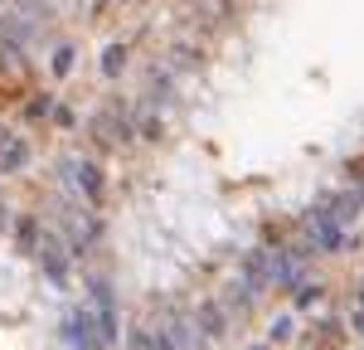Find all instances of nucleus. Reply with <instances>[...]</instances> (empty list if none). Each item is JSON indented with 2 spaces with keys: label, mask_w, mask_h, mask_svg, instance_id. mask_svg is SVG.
Segmentation results:
<instances>
[{
  "label": "nucleus",
  "mask_w": 364,
  "mask_h": 350,
  "mask_svg": "<svg viewBox=\"0 0 364 350\" xmlns=\"http://www.w3.org/2000/svg\"><path fill=\"white\" fill-rule=\"evenodd\" d=\"M272 277H277V253H252L248 267H243V282H248V292H262Z\"/></svg>",
  "instance_id": "obj_1"
},
{
  "label": "nucleus",
  "mask_w": 364,
  "mask_h": 350,
  "mask_svg": "<svg viewBox=\"0 0 364 350\" xmlns=\"http://www.w3.org/2000/svg\"><path fill=\"white\" fill-rule=\"evenodd\" d=\"M166 341H170L175 350H204V331H199L195 321H185V317H180V321H170Z\"/></svg>",
  "instance_id": "obj_2"
},
{
  "label": "nucleus",
  "mask_w": 364,
  "mask_h": 350,
  "mask_svg": "<svg viewBox=\"0 0 364 350\" xmlns=\"http://www.w3.org/2000/svg\"><path fill=\"white\" fill-rule=\"evenodd\" d=\"M39 262H44V272H49L54 282L68 277V258H63V248H58L54 238H44V243H39Z\"/></svg>",
  "instance_id": "obj_3"
},
{
  "label": "nucleus",
  "mask_w": 364,
  "mask_h": 350,
  "mask_svg": "<svg viewBox=\"0 0 364 350\" xmlns=\"http://www.w3.org/2000/svg\"><path fill=\"white\" fill-rule=\"evenodd\" d=\"M63 341H68L73 350H92V341H87V317H83V312H68V317H63Z\"/></svg>",
  "instance_id": "obj_4"
},
{
  "label": "nucleus",
  "mask_w": 364,
  "mask_h": 350,
  "mask_svg": "<svg viewBox=\"0 0 364 350\" xmlns=\"http://www.w3.org/2000/svg\"><path fill=\"white\" fill-rule=\"evenodd\" d=\"M92 132H97V142H122L127 137V127H122V117H117V107H107V112H97V122H92Z\"/></svg>",
  "instance_id": "obj_5"
},
{
  "label": "nucleus",
  "mask_w": 364,
  "mask_h": 350,
  "mask_svg": "<svg viewBox=\"0 0 364 350\" xmlns=\"http://www.w3.org/2000/svg\"><path fill=\"white\" fill-rule=\"evenodd\" d=\"M73 175H78V190H83L87 200H102V171H97L92 161H83V166H73Z\"/></svg>",
  "instance_id": "obj_6"
},
{
  "label": "nucleus",
  "mask_w": 364,
  "mask_h": 350,
  "mask_svg": "<svg viewBox=\"0 0 364 350\" xmlns=\"http://www.w3.org/2000/svg\"><path fill=\"white\" fill-rule=\"evenodd\" d=\"M316 243H321L326 253H336L340 243H345V233H340V224L331 219V214H321V219H316Z\"/></svg>",
  "instance_id": "obj_7"
},
{
  "label": "nucleus",
  "mask_w": 364,
  "mask_h": 350,
  "mask_svg": "<svg viewBox=\"0 0 364 350\" xmlns=\"http://www.w3.org/2000/svg\"><path fill=\"white\" fill-rule=\"evenodd\" d=\"M122 68H127V44H112V49L102 54V73H107V78H117Z\"/></svg>",
  "instance_id": "obj_8"
},
{
  "label": "nucleus",
  "mask_w": 364,
  "mask_h": 350,
  "mask_svg": "<svg viewBox=\"0 0 364 350\" xmlns=\"http://www.w3.org/2000/svg\"><path fill=\"white\" fill-rule=\"evenodd\" d=\"M199 321H204V336H224V312L219 307H204Z\"/></svg>",
  "instance_id": "obj_9"
},
{
  "label": "nucleus",
  "mask_w": 364,
  "mask_h": 350,
  "mask_svg": "<svg viewBox=\"0 0 364 350\" xmlns=\"http://www.w3.org/2000/svg\"><path fill=\"white\" fill-rule=\"evenodd\" d=\"M0 166H5V171H20V166H25V146L10 142V146H5V156H0Z\"/></svg>",
  "instance_id": "obj_10"
},
{
  "label": "nucleus",
  "mask_w": 364,
  "mask_h": 350,
  "mask_svg": "<svg viewBox=\"0 0 364 350\" xmlns=\"http://www.w3.org/2000/svg\"><path fill=\"white\" fill-rule=\"evenodd\" d=\"M68 68H73V49L63 44V49H54V73H58V78H63Z\"/></svg>",
  "instance_id": "obj_11"
},
{
  "label": "nucleus",
  "mask_w": 364,
  "mask_h": 350,
  "mask_svg": "<svg viewBox=\"0 0 364 350\" xmlns=\"http://www.w3.org/2000/svg\"><path fill=\"white\" fill-rule=\"evenodd\" d=\"M272 336H277V341H287V336H291V317H282L277 326H272Z\"/></svg>",
  "instance_id": "obj_12"
},
{
  "label": "nucleus",
  "mask_w": 364,
  "mask_h": 350,
  "mask_svg": "<svg viewBox=\"0 0 364 350\" xmlns=\"http://www.w3.org/2000/svg\"><path fill=\"white\" fill-rule=\"evenodd\" d=\"M355 331L364 336V292H360V312H355Z\"/></svg>",
  "instance_id": "obj_13"
},
{
  "label": "nucleus",
  "mask_w": 364,
  "mask_h": 350,
  "mask_svg": "<svg viewBox=\"0 0 364 350\" xmlns=\"http://www.w3.org/2000/svg\"><path fill=\"white\" fill-rule=\"evenodd\" d=\"M0 146H5V132H0Z\"/></svg>",
  "instance_id": "obj_14"
},
{
  "label": "nucleus",
  "mask_w": 364,
  "mask_h": 350,
  "mask_svg": "<svg viewBox=\"0 0 364 350\" xmlns=\"http://www.w3.org/2000/svg\"><path fill=\"white\" fill-rule=\"evenodd\" d=\"M252 350H257V346H252Z\"/></svg>",
  "instance_id": "obj_15"
}]
</instances>
